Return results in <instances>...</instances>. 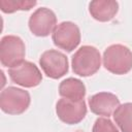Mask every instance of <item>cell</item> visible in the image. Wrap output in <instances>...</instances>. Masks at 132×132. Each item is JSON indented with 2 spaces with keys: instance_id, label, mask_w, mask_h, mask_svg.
Instances as JSON below:
<instances>
[{
  "instance_id": "obj_5",
  "label": "cell",
  "mask_w": 132,
  "mask_h": 132,
  "mask_svg": "<svg viewBox=\"0 0 132 132\" xmlns=\"http://www.w3.org/2000/svg\"><path fill=\"white\" fill-rule=\"evenodd\" d=\"M54 44L66 52H72L80 42V31L76 24L66 21L56 26L52 33Z\"/></svg>"
},
{
  "instance_id": "obj_3",
  "label": "cell",
  "mask_w": 132,
  "mask_h": 132,
  "mask_svg": "<svg viewBox=\"0 0 132 132\" xmlns=\"http://www.w3.org/2000/svg\"><path fill=\"white\" fill-rule=\"evenodd\" d=\"M31 102L28 91L16 87H7L0 93V107L8 114H21L25 112Z\"/></svg>"
},
{
  "instance_id": "obj_15",
  "label": "cell",
  "mask_w": 132,
  "mask_h": 132,
  "mask_svg": "<svg viewBox=\"0 0 132 132\" xmlns=\"http://www.w3.org/2000/svg\"><path fill=\"white\" fill-rule=\"evenodd\" d=\"M92 132H119V130L108 118H98L93 125Z\"/></svg>"
},
{
  "instance_id": "obj_4",
  "label": "cell",
  "mask_w": 132,
  "mask_h": 132,
  "mask_svg": "<svg viewBox=\"0 0 132 132\" xmlns=\"http://www.w3.org/2000/svg\"><path fill=\"white\" fill-rule=\"evenodd\" d=\"M26 47L23 39L15 35H5L0 42V61L5 67L12 68L24 61Z\"/></svg>"
},
{
  "instance_id": "obj_11",
  "label": "cell",
  "mask_w": 132,
  "mask_h": 132,
  "mask_svg": "<svg viewBox=\"0 0 132 132\" xmlns=\"http://www.w3.org/2000/svg\"><path fill=\"white\" fill-rule=\"evenodd\" d=\"M119 10V3L114 0H94L89 4V12L99 22L111 21Z\"/></svg>"
},
{
  "instance_id": "obj_1",
  "label": "cell",
  "mask_w": 132,
  "mask_h": 132,
  "mask_svg": "<svg viewBox=\"0 0 132 132\" xmlns=\"http://www.w3.org/2000/svg\"><path fill=\"white\" fill-rule=\"evenodd\" d=\"M72 70L75 74L87 77L95 74L101 66V56L99 51L93 45L80 46L72 56Z\"/></svg>"
},
{
  "instance_id": "obj_9",
  "label": "cell",
  "mask_w": 132,
  "mask_h": 132,
  "mask_svg": "<svg viewBox=\"0 0 132 132\" xmlns=\"http://www.w3.org/2000/svg\"><path fill=\"white\" fill-rule=\"evenodd\" d=\"M56 113L65 124L75 125L85 119L87 114V105L85 100L73 101L61 98L56 103Z\"/></svg>"
},
{
  "instance_id": "obj_10",
  "label": "cell",
  "mask_w": 132,
  "mask_h": 132,
  "mask_svg": "<svg viewBox=\"0 0 132 132\" xmlns=\"http://www.w3.org/2000/svg\"><path fill=\"white\" fill-rule=\"evenodd\" d=\"M120 105V99L112 93L100 92L89 98V106L93 113L97 116L110 117Z\"/></svg>"
},
{
  "instance_id": "obj_2",
  "label": "cell",
  "mask_w": 132,
  "mask_h": 132,
  "mask_svg": "<svg viewBox=\"0 0 132 132\" xmlns=\"http://www.w3.org/2000/svg\"><path fill=\"white\" fill-rule=\"evenodd\" d=\"M104 68L118 75L126 74L132 69V52L123 44H111L103 53Z\"/></svg>"
},
{
  "instance_id": "obj_12",
  "label": "cell",
  "mask_w": 132,
  "mask_h": 132,
  "mask_svg": "<svg viewBox=\"0 0 132 132\" xmlns=\"http://www.w3.org/2000/svg\"><path fill=\"white\" fill-rule=\"evenodd\" d=\"M59 94L63 98L73 101H80L84 100L86 96V86L78 78L68 77L60 82Z\"/></svg>"
},
{
  "instance_id": "obj_6",
  "label": "cell",
  "mask_w": 132,
  "mask_h": 132,
  "mask_svg": "<svg viewBox=\"0 0 132 132\" xmlns=\"http://www.w3.org/2000/svg\"><path fill=\"white\" fill-rule=\"evenodd\" d=\"M39 65L47 77L58 79L68 72V59L60 51L48 50L42 53L39 59Z\"/></svg>"
},
{
  "instance_id": "obj_8",
  "label": "cell",
  "mask_w": 132,
  "mask_h": 132,
  "mask_svg": "<svg viewBox=\"0 0 132 132\" xmlns=\"http://www.w3.org/2000/svg\"><path fill=\"white\" fill-rule=\"evenodd\" d=\"M57 16L55 12L47 7L37 8L29 18L28 26L32 34L39 37L48 36L55 30Z\"/></svg>"
},
{
  "instance_id": "obj_7",
  "label": "cell",
  "mask_w": 132,
  "mask_h": 132,
  "mask_svg": "<svg viewBox=\"0 0 132 132\" xmlns=\"http://www.w3.org/2000/svg\"><path fill=\"white\" fill-rule=\"evenodd\" d=\"M10 79L24 88H33L42 80V74L39 68L30 61H23L18 66L8 69Z\"/></svg>"
},
{
  "instance_id": "obj_14",
  "label": "cell",
  "mask_w": 132,
  "mask_h": 132,
  "mask_svg": "<svg viewBox=\"0 0 132 132\" xmlns=\"http://www.w3.org/2000/svg\"><path fill=\"white\" fill-rule=\"evenodd\" d=\"M37 4L35 0H0V8L5 13L16 10H30Z\"/></svg>"
},
{
  "instance_id": "obj_13",
  "label": "cell",
  "mask_w": 132,
  "mask_h": 132,
  "mask_svg": "<svg viewBox=\"0 0 132 132\" xmlns=\"http://www.w3.org/2000/svg\"><path fill=\"white\" fill-rule=\"evenodd\" d=\"M113 120L122 132H132V102L120 104L113 111Z\"/></svg>"
}]
</instances>
